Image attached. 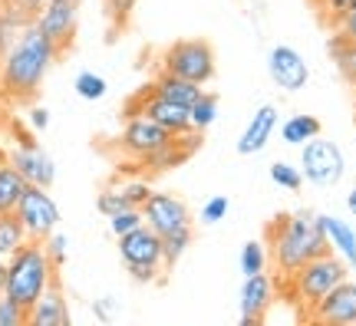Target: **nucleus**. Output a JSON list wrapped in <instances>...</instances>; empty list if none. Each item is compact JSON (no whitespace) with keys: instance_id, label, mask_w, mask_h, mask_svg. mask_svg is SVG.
I'll list each match as a JSON object with an SVG mask.
<instances>
[{"instance_id":"nucleus-1","label":"nucleus","mask_w":356,"mask_h":326,"mask_svg":"<svg viewBox=\"0 0 356 326\" xmlns=\"http://www.w3.org/2000/svg\"><path fill=\"white\" fill-rule=\"evenodd\" d=\"M56 56H60V50L37 26H24L17 43L0 60V92L13 102H30L40 92L50 66L56 63Z\"/></svg>"},{"instance_id":"nucleus-2","label":"nucleus","mask_w":356,"mask_h":326,"mask_svg":"<svg viewBox=\"0 0 356 326\" xmlns=\"http://www.w3.org/2000/svg\"><path fill=\"white\" fill-rule=\"evenodd\" d=\"M327 251L330 247H327V238H323L314 211L277 214L267 225V254H270V263L277 267L280 277H291L297 267H304L307 261H314Z\"/></svg>"},{"instance_id":"nucleus-3","label":"nucleus","mask_w":356,"mask_h":326,"mask_svg":"<svg viewBox=\"0 0 356 326\" xmlns=\"http://www.w3.org/2000/svg\"><path fill=\"white\" fill-rule=\"evenodd\" d=\"M56 274V267L47 257L43 241H26L20 251H13L7 257V270H3V293L17 300L24 310H30L40 300V293L47 290L50 277Z\"/></svg>"},{"instance_id":"nucleus-4","label":"nucleus","mask_w":356,"mask_h":326,"mask_svg":"<svg viewBox=\"0 0 356 326\" xmlns=\"http://www.w3.org/2000/svg\"><path fill=\"white\" fill-rule=\"evenodd\" d=\"M346 261H340L333 251L320 254V257H314V261H307L304 267H297L291 277H284L287 280V287H291L293 300L304 303L307 313H310V307L323 297V293H330L340 280H346Z\"/></svg>"},{"instance_id":"nucleus-5","label":"nucleus","mask_w":356,"mask_h":326,"mask_svg":"<svg viewBox=\"0 0 356 326\" xmlns=\"http://www.w3.org/2000/svg\"><path fill=\"white\" fill-rule=\"evenodd\" d=\"M159 63H162V73L188 79L195 86H208L215 79V50L204 40H178V43H168Z\"/></svg>"},{"instance_id":"nucleus-6","label":"nucleus","mask_w":356,"mask_h":326,"mask_svg":"<svg viewBox=\"0 0 356 326\" xmlns=\"http://www.w3.org/2000/svg\"><path fill=\"white\" fill-rule=\"evenodd\" d=\"M300 172L310 185L317 188H333L343 181V172H346V158L340 145L330 142V138H310L300 145Z\"/></svg>"},{"instance_id":"nucleus-7","label":"nucleus","mask_w":356,"mask_h":326,"mask_svg":"<svg viewBox=\"0 0 356 326\" xmlns=\"http://www.w3.org/2000/svg\"><path fill=\"white\" fill-rule=\"evenodd\" d=\"M17 218H20L30 241H43L47 234H53L60 227V208H56L50 188L26 185V191L20 195V204H17Z\"/></svg>"},{"instance_id":"nucleus-8","label":"nucleus","mask_w":356,"mask_h":326,"mask_svg":"<svg viewBox=\"0 0 356 326\" xmlns=\"http://www.w3.org/2000/svg\"><path fill=\"white\" fill-rule=\"evenodd\" d=\"M76 24H79V0H47L37 10V17H33V26L60 53H66L73 47Z\"/></svg>"},{"instance_id":"nucleus-9","label":"nucleus","mask_w":356,"mask_h":326,"mask_svg":"<svg viewBox=\"0 0 356 326\" xmlns=\"http://www.w3.org/2000/svg\"><path fill=\"white\" fill-rule=\"evenodd\" d=\"M168 142H172V132H165L149 115H142V113L126 115V126H122V136H119V149L126 152L132 162H142L145 155L159 152Z\"/></svg>"},{"instance_id":"nucleus-10","label":"nucleus","mask_w":356,"mask_h":326,"mask_svg":"<svg viewBox=\"0 0 356 326\" xmlns=\"http://www.w3.org/2000/svg\"><path fill=\"white\" fill-rule=\"evenodd\" d=\"M267 76H270V83L284 92H300V89L310 83V66L300 53L287 47V43H277V47H270L267 53Z\"/></svg>"},{"instance_id":"nucleus-11","label":"nucleus","mask_w":356,"mask_h":326,"mask_svg":"<svg viewBox=\"0 0 356 326\" xmlns=\"http://www.w3.org/2000/svg\"><path fill=\"white\" fill-rule=\"evenodd\" d=\"M142 218H145V225L152 227L159 238L168 234V231H178V227L191 225L188 204L181 198H175V195H168V191H152L145 198V204H142Z\"/></svg>"},{"instance_id":"nucleus-12","label":"nucleus","mask_w":356,"mask_h":326,"mask_svg":"<svg viewBox=\"0 0 356 326\" xmlns=\"http://www.w3.org/2000/svg\"><path fill=\"white\" fill-rule=\"evenodd\" d=\"M277 300V280L261 270V274H248L241 284V326L264 323L267 310Z\"/></svg>"},{"instance_id":"nucleus-13","label":"nucleus","mask_w":356,"mask_h":326,"mask_svg":"<svg viewBox=\"0 0 356 326\" xmlns=\"http://www.w3.org/2000/svg\"><path fill=\"white\" fill-rule=\"evenodd\" d=\"M310 320L330 326H350L356 323V284L353 280H340L330 293H323L314 307H310Z\"/></svg>"},{"instance_id":"nucleus-14","label":"nucleus","mask_w":356,"mask_h":326,"mask_svg":"<svg viewBox=\"0 0 356 326\" xmlns=\"http://www.w3.org/2000/svg\"><path fill=\"white\" fill-rule=\"evenodd\" d=\"M10 165L24 175L26 185H40V188H53L56 181V162H53L47 152L40 149L37 142H26V145H13L10 149Z\"/></svg>"},{"instance_id":"nucleus-15","label":"nucleus","mask_w":356,"mask_h":326,"mask_svg":"<svg viewBox=\"0 0 356 326\" xmlns=\"http://www.w3.org/2000/svg\"><path fill=\"white\" fill-rule=\"evenodd\" d=\"M115 241H119V257H122L126 267H132V263L165 267V263H162V238H159L149 225L136 227V231H129V234H122V238H115Z\"/></svg>"},{"instance_id":"nucleus-16","label":"nucleus","mask_w":356,"mask_h":326,"mask_svg":"<svg viewBox=\"0 0 356 326\" xmlns=\"http://www.w3.org/2000/svg\"><path fill=\"white\" fill-rule=\"evenodd\" d=\"M26 323L30 326H70V307H66V293L60 277L53 274L47 290L40 293V300L26 310Z\"/></svg>"},{"instance_id":"nucleus-17","label":"nucleus","mask_w":356,"mask_h":326,"mask_svg":"<svg viewBox=\"0 0 356 326\" xmlns=\"http://www.w3.org/2000/svg\"><path fill=\"white\" fill-rule=\"evenodd\" d=\"M277 115L280 113L274 102L257 106L254 115H251V122L244 126L241 138H238V155H257V152H264L270 136H274V129H277Z\"/></svg>"},{"instance_id":"nucleus-18","label":"nucleus","mask_w":356,"mask_h":326,"mask_svg":"<svg viewBox=\"0 0 356 326\" xmlns=\"http://www.w3.org/2000/svg\"><path fill=\"white\" fill-rule=\"evenodd\" d=\"M320 231L327 238V247H330L340 261H346V267H356V231L346 225L343 218L337 214H317Z\"/></svg>"},{"instance_id":"nucleus-19","label":"nucleus","mask_w":356,"mask_h":326,"mask_svg":"<svg viewBox=\"0 0 356 326\" xmlns=\"http://www.w3.org/2000/svg\"><path fill=\"white\" fill-rule=\"evenodd\" d=\"M33 17H37V13L26 10L20 0H3V7H0V60H3L7 50L17 43L20 30L33 24Z\"/></svg>"},{"instance_id":"nucleus-20","label":"nucleus","mask_w":356,"mask_h":326,"mask_svg":"<svg viewBox=\"0 0 356 326\" xmlns=\"http://www.w3.org/2000/svg\"><path fill=\"white\" fill-rule=\"evenodd\" d=\"M149 89H152L155 96H162V99L178 102V106H191V102L202 96V86H195L188 79H178V76H172V73H159Z\"/></svg>"},{"instance_id":"nucleus-21","label":"nucleus","mask_w":356,"mask_h":326,"mask_svg":"<svg viewBox=\"0 0 356 326\" xmlns=\"http://www.w3.org/2000/svg\"><path fill=\"white\" fill-rule=\"evenodd\" d=\"M327 53H330L333 66L340 70V76L350 86H356V40L343 37V33H333L327 40Z\"/></svg>"},{"instance_id":"nucleus-22","label":"nucleus","mask_w":356,"mask_h":326,"mask_svg":"<svg viewBox=\"0 0 356 326\" xmlns=\"http://www.w3.org/2000/svg\"><path fill=\"white\" fill-rule=\"evenodd\" d=\"M320 136V119L317 115H291L284 126H280V138L293 145V149H300L304 142Z\"/></svg>"},{"instance_id":"nucleus-23","label":"nucleus","mask_w":356,"mask_h":326,"mask_svg":"<svg viewBox=\"0 0 356 326\" xmlns=\"http://www.w3.org/2000/svg\"><path fill=\"white\" fill-rule=\"evenodd\" d=\"M24 191H26L24 175H20L13 165H3V168H0V214L17 211V204H20V195H24Z\"/></svg>"},{"instance_id":"nucleus-24","label":"nucleus","mask_w":356,"mask_h":326,"mask_svg":"<svg viewBox=\"0 0 356 326\" xmlns=\"http://www.w3.org/2000/svg\"><path fill=\"white\" fill-rule=\"evenodd\" d=\"M26 231H24V225H20V218H17V211H10V214H0V257L7 261L13 251H20L26 244Z\"/></svg>"},{"instance_id":"nucleus-25","label":"nucleus","mask_w":356,"mask_h":326,"mask_svg":"<svg viewBox=\"0 0 356 326\" xmlns=\"http://www.w3.org/2000/svg\"><path fill=\"white\" fill-rule=\"evenodd\" d=\"M188 247H191V225L162 234V263H165V270H172V267L185 257V251H188Z\"/></svg>"},{"instance_id":"nucleus-26","label":"nucleus","mask_w":356,"mask_h":326,"mask_svg":"<svg viewBox=\"0 0 356 326\" xmlns=\"http://www.w3.org/2000/svg\"><path fill=\"white\" fill-rule=\"evenodd\" d=\"M188 119H191V129H195V132H204V129L215 126V119H218V96L215 92H204L202 89V96L188 106Z\"/></svg>"},{"instance_id":"nucleus-27","label":"nucleus","mask_w":356,"mask_h":326,"mask_svg":"<svg viewBox=\"0 0 356 326\" xmlns=\"http://www.w3.org/2000/svg\"><path fill=\"white\" fill-rule=\"evenodd\" d=\"M267 263H270V254H267V244L264 241H248L238 254V267H241V274H261L267 270Z\"/></svg>"},{"instance_id":"nucleus-28","label":"nucleus","mask_w":356,"mask_h":326,"mask_svg":"<svg viewBox=\"0 0 356 326\" xmlns=\"http://www.w3.org/2000/svg\"><path fill=\"white\" fill-rule=\"evenodd\" d=\"M139 0H106V20H109V40L115 33H122L126 24L132 20V10H136Z\"/></svg>"},{"instance_id":"nucleus-29","label":"nucleus","mask_w":356,"mask_h":326,"mask_svg":"<svg viewBox=\"0 0 356 326\" xmlns=\"http://www.w3.org/2000/svg\"><path fill=\"white\" fill-rule=\"evenodd\" d=\"M73 89H76L79 99L86 102H99L102 96H106V89H109V83L102 79L99 73H92V70H83V73L76 76V83H73Z\"/></svg>"},{"instance_id":"nucleus-30","label":"nucleus","mask_w":356,"mask_h":326,"mask_svg":"<svg viewBox=\"0 0 356 326\" xmlns=\"http://www.w3.org/2000/svg\"><path fill=\"white\" fill-rule=\"evenodd\" d=\"M270 181L284 191H300V185H304V172H300V165L274 162L270 165Z\"/></svg>"},{"instance_id":"nucleus-31","label":"nucleus","mask_w":356,"mask_h":326,"mask_svg":"<svg viewBox=\"0 0 356 326\" xmlns=\"http://www.w3.org/2000/svg\"><path fill=\"white\" fill-rule=\"evenodd\" d=\"M109 221V231H113V238H122L129 231H136V227L145 225V218H142V208H126V211L113 214V218H106Z\"/></svg>"},{"instance_id":"nucleus-32","label":"nucleus","mask_w":356,"mask_h":326,"mask_svg":"<svg viewBox=\"0 0 356 326\" xmlns=\"http://www.w3.org/2000/svg\"><path fill=\"white\" fill-rule=\"evenodd\" d=\"M126 208H132V204H129L126 195H122L119 188H106V191L96 195V211H99L102 218H113V214L126 211Z\"/></svg>"},{"instance_id":"nucleus-33","label":"nucleus","mask_w":356,"mask_h":326,"mask_svg":"<svg viewBox=\"0 0 356 326\" xmlns=\"http://www.w3.org/2000/svg\"><path fill=\"white\" fill-rule=\"evenodd\" d=\"M43 247H47L50 263L60 270V267L66 263V257H70V238H66L63 231H53V234H47V238H43Z\"/></svg>"},{"instance_id":"nucleus-34","label":"nucleus","mask_w":356,"mask_h":326,"mask_svg":"<svg viewBox=\"0 0 356 326\" xmlns=\"http://www.w3.org/2000/svg\"><path fill=\"white\" fill-rule=\"evenodd\" d=\"M231 211V201L225 195H215V198H208L202 204V225H218V221H225Z\"/></svg>"},{"instance_id":"nucleus-35","label":"nucleus","mask_w":356,"mask_h":326,"mask_svg":"<svg viewBox=\"0 0 356 326\" xmlns=\"http://www.w3.org/2000/svg\"><path fill=\"white\" fill-rule=\"evenodd\" d=\"M0 326H26V310L7 293H0Z\"/></svg>"},{"instance_id":"nucleus-36","label":"nucleus","mask_w":356,"mask_h":326,"mask_svg":"<svg viewBox=\"0 0 356 326\" xmlns=\"http://www.w3.org/2000/svg\"><path fill=\"white\" fill-rule=\"evenodd\" d=\"M119 191L126 195V201L132 204V208H142L145 198L152 195V185H149L145 178H132V181H126V185H119Z\"/></svg>"},{"instance_id":"nucleus-37","label":"nucleus","mask_w":356,"mask_h":326,"mask_svg":"<svg viewBox=\"0 0 356 326\" xmlns=\"http://www.w3.org/2000/svg\"><path fill=\"white\" fill-rule=\"evenodd\" d=\"M126 270L136 284H159L162 274H165V267H155V263H132V267H126Z\"/></svg>"},{"instance_id":"nucleus-38","label":"nucleus","mask_w":356,"mask_h":326,"mask_svg":"<svg viewBox=\"0 0 356 326\" xmlns=\"http://www.w3.org/2000/svg\"><path fill=\"white\" fill-rule=\"evenodd\" d=\"M356 0H314V7L323 13V20H337L343 10H350Z\"/></svg>"},{"instance_id":"nucleus-39","label":"nucleus","mask_w":356,"mask_h":326,"mask_svg":"<svg viewBox=\"0 0 356 326\" xmlns=\"http://www.w3.org/2000/svg\"><path fill=\"white\" fill-rule=\"evenodd\" d=\"M26 122H30L33 132H47V129H50V109H47V106H30Z\"/></svg>"},{"instance_id":"nucleus-40","label":"nucleus","mask_w":356,"mask_h":326,"mask_svg":"<svg viewBox=\"0 0 356 326\" xmlns=\"http://www.w3.org/2000/svg\"><path fill=\"white\" fill-rule=\"evenodd\" d=\"M333 26H337V33H343V37L356 40V3L350 7V10H343L337 20H333Z\"/></svg>"},{"instance_id":"nucleus-41","label":"nucleus","mask_w":356,"mask_h":326,"mask_svg":"<svg viewBox=\"0 0 356 326\" xmlns=\"http://www.w3.org/2000/svg\"><path fill=\"white\" fill-rule=\"evenodd\" d=\"M92 313L99 320H113V297H102V300L92 303Z\"/></svg>"},{"instance_id":"nucleus-42","label":"nucleus","mask_w":356,"mask_h":326,"mask_svg":"<svg viewBox=\"0 0 356 326\" xmlns=\"http://www.w3.org/2000/svg\"><path fill=\"white\" fill-rule=\"evenodd\" d=\"M346 208H350V214L356 218V185L350 188V195H346Z\"/></svg>"},{"instance_id":"nucleus-43","label":"nucleus","mask_w":356,"mask_h":326,"mask_svg":"<svg viewBox=\"0 0 356 326\" xmlns=\"http://www.w3.org/2000/svg\"><path fill=\"white\" fill-rule=\"evenodd\" d=\"M3 165H10V149L0 142V168H3Z\"/></svg>"},{"instance_id":"nucleus-44","label":"nucleus","mask_w":356,"mask_h":326,"mask_svg":"<svg viewBox=\"0 0 356 326\" xmlns=\"http://www.w3.org/2000/svg\"><path fill=\"white\" fill-rule=\"evenodd\" d=\"M20 3H24L26 10H33V13H37L40 7H43V3H47V0H20Z\"/></svg>"},{"instance_id":"nucleus-45","label":"nucleus","mask_w":356,"mask_h":326,"mask_svg":"<svg viewBox=\"0 0 356 326\" xmlns=\"http://www.w3.org/2000/svg\"><path fill=\"white\" fill-rule=\"evenodd\" d=\"M0 126H3V92H0Z\"/></svg>"}]
</instances>
